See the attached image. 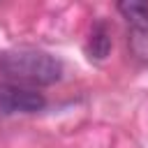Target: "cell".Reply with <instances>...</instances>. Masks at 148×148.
<instances>
[{"mask_svg":"<svg viewBox=\"0 0 148 148\" xmlns=\"http://www.w3.org/2000/svg\"><path fill=\"white\" fill-rule=\"evenodd\" d=\"M118 12L127 18L132 25L130 30V46L136 58L148 62V2H136L127 0L118 5Z\"/></svg>","mask_w":148,"mask_h":148,"instance_id":"obj_3","label":"cell"},{"mask_svg":"<svg viewBox=\"0 0 148 148\" xmlns=\"http://www.w3.org/2000/svg\"><path fill=\"white\" fill-rule=\"evenodd\" d=\"M44 104H46L44 95L32 88L0 83V118L14 116V113H35V111H42Z\"/></svg>","mask_w":148,"mask_h":148,"instance_id":"obj_2","label":"cell"},{"mask_svg":"<svg viewBox=\"0 0 148 148\" xmlns=\"http://www.w3.org/2000/svg\"><path fill=\"white\" fill-rule=\"evenodd\" d=\"M0 69L7 79L30 86H51L62 76V62L37 49H14L0 53Z\"/></svg>","mask_w":148,"mask_h":148,"instance_id":"obj_1","label":"cell"},{"mask_svg":"<svg viewBox=\"0 0 148 148\" xmlns=\"http://www.w3.org/2000/svg\"><path fill=\"white\" fill-rule=\"evenodd\" d=\"M111 49V37H109V30L104 23H97L92 30H90V44H88V51H90V58H106Z\"/></svg>","mask_w":148,"mask_h":148,"instance_id":"obj_4","label":"cell"}]
</instances>
